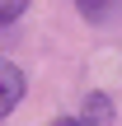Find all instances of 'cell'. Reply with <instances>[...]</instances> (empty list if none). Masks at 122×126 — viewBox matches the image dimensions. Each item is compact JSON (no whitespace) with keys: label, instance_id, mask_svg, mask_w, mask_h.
<instances>
[{"label":"cell","instance_id":"6da1fadb","mask_svg":"<svg viewBox=\"0 0 122 126\" xmlns=\"http://www.w3.org/2000/svg\"><path fill=\"white\" fill-rule=\"evenodd\" d=\"M19 98H24V70L0 61V117H9L19 108Z\"/></svg>","mask_w":122,"mask_h":126},{"label":"cell","instance_id":"7a4b0ae2","mask_svg":"<svg viewBox=\"0 0 122 126\" xmlns=\"http://www.w3.org/2000/svg\"><path fill=\"white\" fill-rule=\"evenodd\" d=\"M80 126H118V112H113V98L108 94H85V108H80Z\"/></svg>","mask_w":122,"mask_h":126},{"label":"cell","instance_id":"3957f363","mask_svg":"<svg viewBox=\"0 0 122 126\" xmlns=\"http://www.w3.org/2000/svg\"><path fill=\"white\" fill-rule=\"evenodd\" d=\"M75 9H80L89 23H113L122 14V0H75Z\"/></svg>","mask_w":122,"mask_h":126},{"label":"cell","instance_id":"277c9868","mask_svg":"<svg viewBox=\"0 0 122 126\" xmlns=\"http://www.w3.org/2000/svg\"><path fill=\"white\" fill-rule=\"evenodd\" d=\"M24 5H28V0H0V28H5L9 19H19V14H24Z\"/></svg>","mask_w":122,"mask_h":126},{"label":"cell","instance_id":"5b68a950","mask_svg":"<svg viewBox=\"0 0 122 126\" xmlns=\"http://www.w3.org/2000/svg\"><path fill=\"white\" fill-rule=\"evenodd\" d=\"M56 126H80V122H56Z\"/></svg>","mask_w":122,"mask_h":126}]
</instances>
